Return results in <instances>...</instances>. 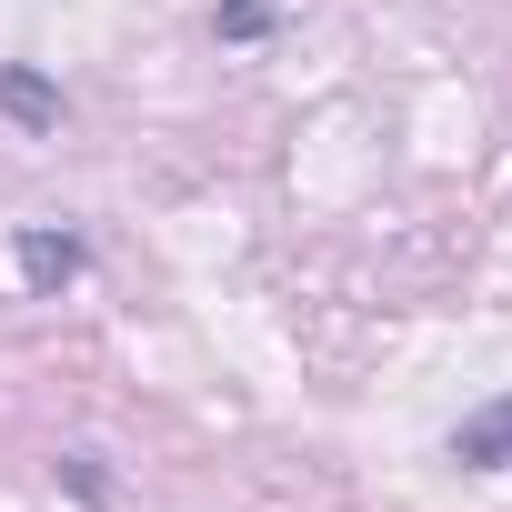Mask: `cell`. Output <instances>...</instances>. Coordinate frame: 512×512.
I'll return each mask as SVG.
<instances>
[{
    "mask_svg": "<svg viewBox=\"0 0 512 512\" xmlns=\"http://www.w3.org/2000/svg\"><path fill=\"white\" fill-rule=\"evenodd\" d=\"M452 462H462V472H512V392L482 402V412L452 432Z\"/></svg>",
    "mask_w": 512,
    "mask_h": 512,
    "instance_id": "cell-2",
    "label": "cell"
},
{
    "mask_svg": "<svg viewBox=\"0 0 512 512\" xmlns=\"http://www.w3.org/2000/svg\"><path fill=\"white\" fill-rule=\"evenodd\" d=\"M51 472H61V492H71V502H81V512H111V462H101V452H91V442H71V452H61V462H51Z\"/></svg>",
    "mask_w": 512,
    "mask_h": 512,
    "instance_id": "cell-4",
    "label": "cell"
},
{
    "mask_svg": "<svg viewBox=\"0 0 512 512\" xmlns=\"http://www.w3.org/2000/svg\"><path fill=\"white\" fill-rule=\"evenodd\" d=\"M0 111L21 131H61V81H41L31 61H0Z\"/></svg>",
    "mask_w": 512,
    "mask_h": 512,
    "instance_id": "cell-3",
    "label": "cell"
},
{
    "mask_svg": "<svg viewBox=\"0 0 512 512\" xmlns=\"http://www.w3.org/2000/svg\"><path fill=\"white\" fill-rule=\"evenodd\" d=\"M211 31H221L231 51H251V41H272V31H282V11H272V0H221Z\"/></svg>",
    "mask_w": 512,
    "mask_h": 512,
    "instance_id": "cell-5",
    "label": "cell"
},
{
    "mask_svg": "<svg viewBox=\"0 0 512 512\" xmlns=\"http://www.w3.org/2000/svg\"><path fill=\"white\" fill-rule=\"evenodd\" d=\"M11 262H21V282H31V292H71V282L91 272V241H81L71 221H21Z\"/></svg>",
    "mask_w": 512,
    "mask_h": 512,
    "instance_id": "cell-1",
    "label": "cell"
}]
</instances>
